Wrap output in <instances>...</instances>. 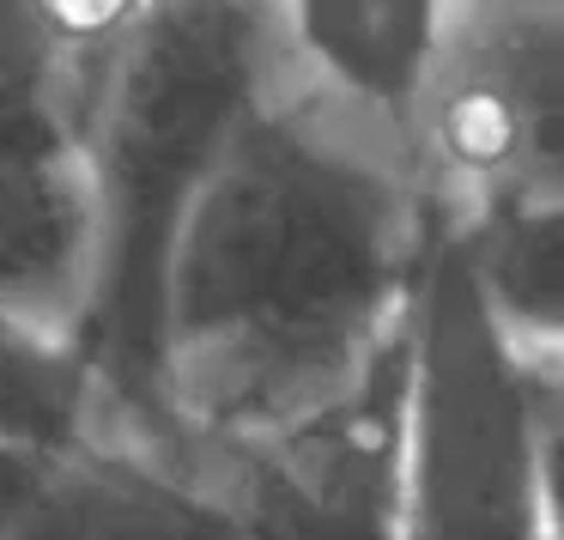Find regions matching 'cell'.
<instances>
[{
  "mask_svg": "<svg viewBox=\"0 0 564 540\" xmlns=\"http://www.w3.org/2000/svg\"><path fill=\"white\" fill-rule=\"evenodd\" d=\"M437 237L406 134L322 86L261 7L256 91L164 249L159 425L237 438L340 401L401 346Z\"/></svg>",
  "mask_w": 564,
  "mask_h": 540,
  "instance_id": "6da1fadb",
  "label": "cell"
},
{
  "mask_svg": "<svg viewBox=\"0 0 564 540\" xmlns=\"http://www.w3.org/2000/svg\"><path fill=\"white\" fill-rule=\"evenodd\" d=\"M122 7H0V341L86 365L98 310L91 74Z\"/></svg>",
  "mask_w": 564,
  "mask_h": 540,
  "instance_id": "7a4b0ae2",
  "label": "cell"
},
{
  "mask_svg": "<svg viewBox=\"0 0 564 540\" xmlns=\"http://www.w3.org/2000/svg\"><path fill=\"white\" fill-rule=\"evenodd\" d=\"M401 540H546L534 365L449 231L413 298Z\"/></svg>",
  "mask_w": 564,
  "mask_h": 540,
  "instance_id": "3957f363",
  "label": "cell"
},
{
  "mask_svg": "<svg viewBox=\"0 0 564 540\" xmlns=\"http://www.w3.org/2000/svg\"><path fill=\"white\" fill-rule=\"evenodd\" d=\"M406 159L443 231L564 207V7H437Z\"/></svg>",
  "mask_w": 564,
  "mask_h": 540,
  "instance_id": "277c9868",
  "label": "cell"
},
{
  "mask_svg": "<svg viewBox=\"0 0 564 540\" xmlns=\"http://www.w3.org/2000/svg\"><path fill=\"white\" fill-rule=\"evenodd\" d=\"M406 341L413 322L401 346L328 407L237 438L164 431V443L237 540H401Z\"/></svg>",
  "mask_w": 564,
  "mask_h": 540,
  "instance_id": "5b68a950",
  "label": "cell"
},
{
  "mask_svg": "<svg viewBox=\"0 0 564 540\" xmlns=\"http://www.w3.org/2000/svg\"><path fill=\"white\" fill-rule=\"evenodd\" d=\"M491 316L528 358H564V207L449 231Z\"/></svg>",
  "mask_w": 564,
  "mask_h": 540,
  "instance_id": "8992f818",
  "label": "cell"
},
{
  "mask_svg": "<svg viewBox=\"0 0 564 540\" xmlns=\"http://www.w3.org/2000/svg\"><path fill=\"white\" fill-rule=\"evenodd\" d=\"M540 395V522L564 540V358H528Z\"/></svg>",
  "mask_w": 564,
  "mask_h": 540,
  "instance_id": "52a82bcc",
  "label": "cell"
}]
</instances>
